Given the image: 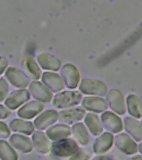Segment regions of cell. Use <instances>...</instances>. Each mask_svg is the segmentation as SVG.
Listing matches in <instances>:
<instances>
[{
	"label": "cell",
	"instance_id": "obj_1",
	"mask_svg": "<svg viewBox=\"0 0 142 160\" xmlns=\"http://www.w3.org/2000/svg\"><path fill=\"white\" fill-rule=\"evenodd\" d=\"M82 98L79 91H64L57 94L53 99V104L58 108H65L78 105Z\"/></svg>",
	"mask_w": 142,
	"mask_h": 160
},
{
	"label": "cell",
	"instance_id": "obj_2",
	"mask_svg": "<svg viewBox=\"0 0 142 160\" xmlns=\"http://www.w3.org/2000/svg\"><path fill=\"white\" fill-rule=\"evenodd\" d=\"M81 92L86 95L103 96L107 93L106 85L102 81L91 78H85L79 86Z\"/></svg>",
	"mask_w": 142,
	"mask_h": 160
},
{
	"label": "cell",
	"instance_id": "obj_3",
	"mask_svg": "<svg viewBox=\"0 0 142 160\" xmlns=\"http://www.w3.org/2000/svg\"><path fill=\"white\" fill-rule=\"evenodd\" d=\"M62 79L69 89L76 88L80 79L79 71L74 65L67 63L63 66L61 71Z\"/></svg>",
	"mask_w": 142,
	"mask_h": 160
},
{
	"label": "cell",
	"instance_id": "obj_4",
	"mask_svg": "<svg viewBox=\"0 0 142 160\" xmlns=\"http://www.w3.org/2000/svg\"><path fill=\"white\" fill-rule=\"evenodd\" d=\"M78 145L75 141L70 138H64L57 141L52 145V150L58 156H69L78 149Z\"/></svg>",
	"mask_w": 142,
	"mask_h": 160
},
{
	"label": "cell",
	"instance_id": "obj_5",
	"mask_svg": "<svg viewBox=\"0 0 142 160\" xmlns=\"http://www.w3.org/2000/svg\"><path fill=\"white\" fill-rule=\"evenodd\" d=\"M107 99L110 107L113 111L120 115L125 113L124 98L120 91L115 89L110 90L107 95Z\"/></svg>",
	"mask_w": 142,
	"mask_h": 160
},
{
	"label": "cell",
	"instance_id": "obj_6",
	"mask_svg": "<svg viewBox=\"0 0 142 160\" xmlns=\"http://www.w3.org/2000/svg\"><path fill=\"white\" fill-rule=\"evenodd\" d=\"M102 124L106 129L113 133H118L123 129V122L121 119L110 111H106L101 115Z\"/></svg>",
	"mask_w": 142,
	"mask_h": 160
},
{
	"label": "cell",
	"instance_id": "obj_7",
	"mask_svg": "<svg viewBox=\"0 0 142 160\" xmlns=\"http://www.w3.org/2000/svg\"><path fill=\"white\" fill-rule=\"evenodd\" d=\"M85 113L82 108L76 107L61 111L58 114V118L61 122L71 124L81 120Z\"/></svg>",
	"mask_w": 142,
	"mask_h": 160
},
{
	"label": "cell",
	"instance_id": "obj_8",
	"mask_svg": "<svg viewBox=\"0 0 142 160\" xmlns=\"http://www.w3.org/2000/svg\"><path fill=\"white\" fill-rule=\"evenodd\" d=\"M82 105L88 111L96 112H103L108 107L106 101L104 99L94 96L85 97L82 101Z\"/></svg>",
	"mask_w": 142,
	"mask_h": 160
},
{
	"label": "cell",
	"instance_id": "obj_9",
	"mask_svg": "<svg viewBox=\"0 0 142 160\" xmlns=\"http://www.w3.org/2000/svg\"><path fill=\"white\" fill-rule=\"evenodd\" d=\"M115 144L121 151L128 154L136 152L138 146L128 135L124 133L117 135L115 138Z\"/></svg>",
	"mask_w": 142,
	"mask_h": 160
},
{
	"label": "cell",
	"instance_id": "obj_10",
	"mask_svg": "<svg viewBox=\"0 0 142 160\" xmlns=\"http://www.w3.org/2000/svg\"><path fill=\"white\" fill-rule=\"evenodd\" d=\"M43 81L53 92H59L65 88L64 82L62 78L54 72H45L43 75Z\"/></svg>",
	"mask_w": 142,
	"mask_h": 160
},
{
	"label": "cell",
	"instance_id": "obj_11",
	"mask_svg": "<svg viewBox=\"0 0 142 160\" xmlns=\"http://www.w3.org/2000/svg\"><path fill=\"white\" fill-rule=\"evenodd\" d=\"M58 113L54 110H48L38 116L34 121V125L37 128L44 129L56 121Z\"/></svg>",
	"mask_w": 142,
	"mask_h": 160
},
{
	"label": "cell",
	"instance_id": "obj_12",
	"mask_svg": "<svg viewBox=\"0 0 142 160\" xmlns=\"http://www.w3.org/2000/svg\"><path fill=\"white\" fill-rule=\"evenodd\" d=\"M43 105L38 101H32L20 109L18 116L23 118L30 119L41 112L43 108Z\"/></svg>",
	"mask_w": 142,
	"mask_h": 160
},
{
	"label": "cell",
	"instance_id": "obj_13",
	"mask_svg": "<svg viewBox=\"0 0 142 160\" xmlns=\"http://www.w3.org/2000/svg\"><path fill=\"white\" fill-rule=\"evenodd\" d=\"M125 128L127 132L138 142L142 140V126L140 122L134 118L127 117L124 120Z\"/></svg>",
	"mask_w": 142,
	"mask_h": 160
},
{
	"label": "cell",
	"instance_id": "obj_14",
	"mask_svg": "<svg viewBox=\"0 0 142 160\" xmlns=\"http://www.w3.org/2000/svg\"><path fill=\"white\" fill-rule=\"evenodd\" d=\"M30 90L35 98L45 102H50L53 95L42 84L38 82H33L31 85Z\"/></svg>",
	"mask_w": 142,
	"mask_h": 160
},
{
	"label": "cell",
	"instance_id": "obj_15",
	"mask_svg": "<svg viewBox=\"0 0 142 160\" xmlns=\"http://www.w3.org/2000/svg\"><path fill=\"white\" fill-rule=\"evenodd\" d=\"M114 141L113 135L108 132H105L96 139L93 148L98 153L105 152L111 147Z\"/></svg>",
	"mask_w": 142,
	"mask_h": 160
},
{
	"label": "cell",
	"instance_id": "obj_16",
	"mask_svg": "<svg viewBox=\"0 0 142 160\" xmlns=\"http://www.w3.org/2000/svg\"><path fill=\"white\" fill-rule=\"evenodd\" d=\"M10 141L16 148L24 153L31 152L33 148V145L29 138L22 135H12Z\"/></svg>",
	"mask_w": 142,
	"mask_h": 160
},
{
	"label": "cell",
	"instance_id": "obj_17",
	"mask_svg": "<svg viewBox=\"0 0 142 160\" xmlns=\"http://www.w3.org/2000/svg\"><path fill=\"white\" fill-rule=\"evenodd\" d=\"M29 98L28 92L26 91H19L12 94L6 100L5 104L11 109H15Z\"/></svg>",
	"mask_w": 142,
	"mask_h": 160
},
{
	"label": "cell",
	"instance_id": "obj_18",
	"mask_svg": "<svg viewBox=\"0 0 142 160\" xmlns=\"http://www.w3.org/2000/svg\"><path fill=\"white\" fill-rule=\"evenodd\" d=\"M48 137L53 141L66 138L71 135V129L65 125H58L53 126L47 131Z\"/></svg>",
	"mask_w": 142,
	"mask_h": 160
},
{
	"label": "cell",
	"instance_id": "obj_19",
	"mask_svg": "<svg viewBox=\"0 0 142 160\" xmlns=\"http://www.w3.org/2000/svg\"><path fill=\"white\" fill-rule=\"evenodd\" d=\"M32 140L35 148L38 152L46 153L49 151L50 142L43 132L36 131L32 136Z\"/></svg>",
	"mask_w": 142,
	"mask_h": 160
},
{
	"label": "cell",
	"instance_id": "obj_20",
	"mask_svg": "<svg viewBox=\"0 0 142 160\" xmlns=\"http://www.w3.org/2000/svg\"><path fill=\"white\" fill-rule=\"evenodd\" d=\"M128 112L133 117L139 118L142 116L141 101L136 95L131 94L127 98Z\"/></svg>",
	"mask_w": 142,
	"mask_h": 160
},
{
	"label": "cell",
	"instance_id": "obj_21",
	"mask_svg": "<svg viewBox=\"0 0 142 160\" xmlns=\"http://www.w3.org/2000/svg\"><path fill=\"white\" fill-rule=\"evenodd\" d=\"M84 122L90 131L94 136H98L103 131V126L98 116L95 114H87L85 118Z\"/></svg>",
	"mask_w": 142,
	"mask_h": 160
},
{
	"label": "cell",
	"instance_id": "obj_22",
	"mask_svg": "<svg viewBox=\"0 0 142 160\" xmlns=\"http://www.w3.org/2000/svg\"><path fill=\"white\" fill-rule=\"evenodd\" d=\"M73 136L78 143L83 146L88 145L89 142V136L85 126L83 123L75 124L72 129Z\"/></svg>",
	"mask_w": 142,
	"mask_h": 160
},
{
	"label": "cell",
	"instance_id": "obj_23",
	"mask_svg": "<svg viewBox=\"0 0 142 160\" xmlns=\"http://www.w3.org/2000/svg\"><path fill=\"white\" fill-rule=\"evenodd\" d=\"M13 131L31 134L34 131V127L32 122L22 120L15 119L12 121L10 124Z\"/></svg>",
	"mask_w": 142,
	"mask_h": 160
},
{
	"label": "cell",
	"instance_id": "obj_24",
	"mask_svg": "<svg viewBox=\"0 0 142 160\" xmlns=\"http://www.w3.org/2000/svg\"><path fill=\"white\" fill-rule=\"evenodd\" d=\"M0 158L2 160H18L15 151L4 141H0Z\"/></svg>",
	"mask_w": 142,
	"mask_h": 160
},
{
	"label": "cell",
	"instance_id": "obj_25",
	"mask_svg": "<svg viewBox=\"0 0 142 160\" xmlns=\"http://www.w3.org/2000/svg\"><path fill=\"white\" fill-rule=\"evenodd\" d=\"M43 57V60L42 64L43 68L54 71H58L60 68L61 62L58 59L50 55H45Z\"/></svg>",
	"mask_w": 142,
	"mask_h": 160
},
{
	"label": "cell",
	"instance_id": "obj_26",
	"mask_svg": "<svg viewBox=\"0 0 142 160\" xmlns=\"http://www.w3.org/2000/svg\"><path fill=\"white\" fill-rule=\"evenodd\" d=\"M8 74V78L13 84L18 87H25L28 85L29 81L24 75L21 74Z\"/></svg>",
	"mask_w": 142,
	"mask_h": 160
},
{
	"label": "cell",
	"instance_id": "obj_27",
	"mask_svg": "<svg viewBox=\"0 0 142 160\" xmlns=\"http://www.w3.org/2000/svg\"><path fill=\"white\" fill-rule=\"evenodd\" d=\"M8 86L6 81L3 79L0 80V101H3L8 92Z\"/></svg>",
	"mask_w": 142,
	"mask_h": 160
},
{
	"label": "cell",
	"instance_id": "obj_28",
	"mask_svg": "<svg viewBox=\"0 0 142 160\" xmlns=\"http://www.w3.org/2000/svg\"><path fill=\"white\" fill-rule=\"evenodd\" d=\"M10 131L4 122L0 121V137L7 138L9 136Z\"/></svg>",
	"mask_w": 142,
	"mask_h": 160
},
{
	"label": "cell",
	"instance_id": "obj_29",
	"mask_svg": "<svg viewBox=\"0 0 142 160\" xmlns=\"http://www.w3.org/2000/svg\"><path fill=\"white\" fill-rule=\"evenodd\" d=\"M86 149H82L76 156H74L72 160H86L88 158V151Z\"/></svg>",
	"mask_w": 142,
	"mask_h": 160
},
{
	"label": "cell",
	"instance_id": "obj_30",
	"mask_svg": "<svg viewBox=\"0 0 142 160\" xmlns=\"http://www.w3.org/2000/svg\"><path fill=\"white\" fill-rule=\"evenodd\" d=\"M11 112L6 108L0 105V119H4L8 117Z\"/></svg>",
	"mask_w": 142,
	"mask_h": 160
}]
</instances>
